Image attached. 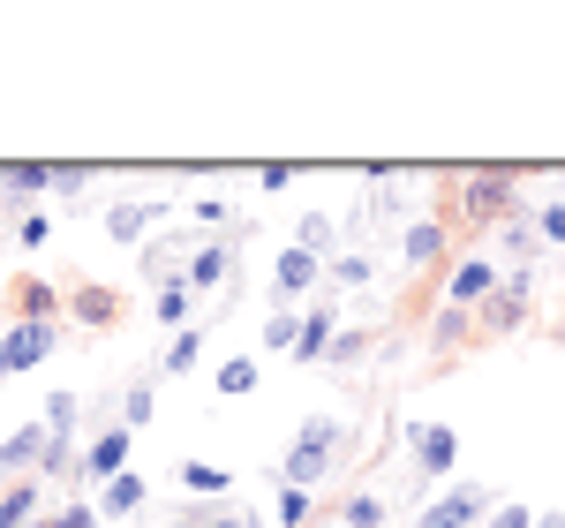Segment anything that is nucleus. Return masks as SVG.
Here are the masks:
<instances>
[{"label": "nucleus", "instance_id": "obj_20", "mask_svg": "<svg viewBox=\"0 0 565 528\" xmlns=\"http://www.w3.org/2000/svg\"><path fill=\"white\" fill-rule=\"evenodd\" d=\"M264 348H271V355H295V348H302V309H295V303H279L271 317H264Z\"/></svg>", "mask_w": 565, "mask_h": 528}, {"label": "nucleus", "instance_id": "obj_26", "mask_svg": "<svg viewBox=\"0 0 565 528\" xmlns=\"http://www.w3.org/2000/svg\"><path fill=\"white\" fill-rule=\"evenodd\" d=\"M151 317H159V325H174V332H189V279L159 287V295H151Z\"/></svg>", "mask_w": 565, "mask_h": 528}, {"label": "nucleus", "instance_id": "obj_38", "mask_svg": "<svg viewBox=\"0 0 565 528\" xmlns=\"http://www.w3.org/2000/svg\"><path fill=\"white\" fill-rule=\"evenodd\" d=\"M196 528H264L257 514H196Z\"/></svg>", "mask_w": 565, "mask_h": 528}, {"label": "nucleus", "instance_id": "obj_37", "mask_svg": "<svg viewBox=\"0 0 565 528\" xmlns=\"http://www.w3.org/2000/svg\"><path fill=\"white\" fill-rule=\"evenodd\" d=\"M535 226H543V242H551V250H565V204H551Z\"/></svg>", "mask_w": 565, "mask_h": 528}, {"label": "nucleus", "instance_id": "obj_40", "mask_svg": "<svg viewBox=\"0 0 565 528\" xmlns=\"http://www.w3.org/2000/svg\"><path fill=\"white\" fill-rule=\"evenodd\" d=\"M535 528H565V514H535Z\"/></svg>", "mask_w": 565, "mask_h": 528}, {"label": "nucleus", "instance_id": "obj_30", "mask_svg": "<svg viewBox=\"0 0 565 528\" xmlns=\"http://www.w3.org/2000/svg\"><path fill=\"white\" fill-rule=\"evenodd\" d=\"M295 242H302V250H317V257L332 264V220H324V212H309V220L295 226Z\"/></svg>", "mask_w": 565, "mask_h": 528}, {"label": "nucleus", "instance_id": "obj_41", "mask_svg": "<svg viewBox=\"0 0 565 528\" xmlns=\"http://www.w3.org/2000/svg\"><path fill=\"white\" fill-rule=\"evenodd\" d=\"M558 204H565V167H558Z\"/></svg>", "mask_w": 565, "mask_h": 528}, {"label": "nucleus", "instance_id": "obj_11", "mask_svg": "<svg viewBox=\"0 0 565 528\" xmlns=\"http://www.w3.org/2000/svg\"><path fill=\"white\" fill-rule=\"evenodd\" d=\"M399 257H407V272L445 264V257H452V226H445V220H415V226H407V242H399Z\"/></svg>", "mask_w": 565, "mask_h": 528}, {"label": "nucleus", "instance_id": "obj_43", "mask_svg": "<svg viewBox=\"0 0 565 528\" xmlns=\"http://www.w3.org/2000/svg\"><path fill=\"white\" fill-rule=\"evenodd\" d=\"M31 528H45V521H31Z\"/></svg>", "mask_w": 565, "mask_h": 528}, {"label": "nucleus", "instance_id": "obj_42", "mask_svg": "<svg viewBox=\"0 0 565 528\" xmlns=\"http://www.w3.org/2000/svg\"><path fill=\"white\" fill-rule=\"evenodd\" d=\"M174 528H196V521H174Z\"/></svg>", "mask_w": 565, "mask_h": 528}, {"label": "nucleus", "instance_id": "obj_39", "mask_svg": "<svg viewBox=\"0 0 565 528\" xmlns=\"http://www.w3.org/2000/svg\"><path fill=\"white\" fill-rule=\"evenodd\" d=\"M0 378H15V362H8V332H0Z\"/></svg>", "mask_w": 565, "mask_h": 528}, {"label": "nucleus", "instance_id": "obj_15", "mask_svg": "<svg viewBox=\"0 0 565 528\" xmlns=\"http://www.w3.org/2000/svg\"><path fill=\"white\" fill-rule=\"evenodd\" d=\"M0 181H8V197L31 212V197H45V189L61 181V159H15V167H0Z\"/></svg>", "mask_w": 565, "mask_h": 528}, {"label": "nucleus", "instance_id": "obj_33", "mask_svg": "<svg viewBox=\"0 0 565 528\" xmlns=\"http://www.w3.org/2000/svg\"><path fill=\"white\" fill-rule=\"evenodd\" d=\"M98 498H76V506H61V514H45V528H98Z\"/></svg>", "mask_w": 565, "mask_h": 528}, {"label": "nucleus", "instance_id": "obj_4", "mask_svg": "<svg viewBox=\"0 0 565 528\" xmlns=\"http://www.w3.org/2000/svg\"><path fill=\"white\" fill-rule=\"evenodd\" d=\"M498 287H505V279H498V257H460L452 272H445L437 303H445V309H482Z\"/></svg>", "mask_w": 565, "mask_h": 528}, {"label": "nucleus", "instance_id": "obj_31", "mask_svg": "<svg viewBox=\"0 0 565 528\" xmlns=\"http://www.w3.org/2000/svg\"><path fill=\"white\" fill-rule=\"evenodd\" d=\"M53 242V220L45 212H15V250H45Z\"/></svg>", "mask_w": 565, "mask_h": 528}, {"label": "nucleus", "instance_id": "obj_36", "mask_svg": "<svg viewBox=\"0 0 565 528\" xmlns=\"http://www.w3.org/2000/svg\"><path fill=\"white\" fill-rule=\"evenodd\" d=\"M490 528H535V506H521V498H505V506L490 514Z\"/></svg>", "mask_w": 565, "mask_h": 528}, {"label": "nucleus", "instance_id": "obj_12", "mask_svg": "<svg viewBox=\"0 0 565 528\" xmlns=\"http://www.w3.org/2000/svg\"><path fill=\"white\" fill-rule=\"evenodd\" d=\"M226 272H234V234H212V242H196V257H189L181 279H189V295H204V287L226 279Z\"/></svg>", "mask_w": 565, "mask_h": 528}, {"label": "nucleus", "instance_id": "obj_27", "mask_svg": "<svg viewBox=\"0 0 565 528\" xmlns=\"http://www.w3.org/2000/svg\"><path fill=\"white\" fill-rule=\"evenodd\" d=\"M340 521L348 528H377L385 521V498H377V490H348V498H340Z\"/></svg>", "mask_w": 565, "mask_h": 528}, {"label": "nucleus", "instance_id": "obj_22", "mask_svg": "<svg viewBox=\"0 0 565 528\" xmlns=\"http://www.w3.org/2000/svg\"><path fill=\"white\" fill-rule=\"evenodd\" d=\"M430 340H437V348H468V340H476V309H437Z\"/></svg>", "mask_w": 565, "mask_h": 528}, {"label": "nucleus", "instance_id": "obj_8", "mask_svg": "<svg viewBox=\"0 0 565 528\" xmlns=\"http://www.w3.org/2000/svg\"><path fill=\"white\" fill-rule=\"evenodd\" d=\"M317 279H324V257H317V250H302V242H287V250L271 257V287H279L287 303H295V295H309Z\"/></svg>", "mask_w": 565, "mask_h": 528}, {"label": "nucleus", "instance_id": "obj_9", "mask_svg": "<svg viewBox=\"0 0 565 528\" xmlns=\"http://www.w3.org/2000/svg\"><path fill=\"white\" fill-rule=\"evenodd\" d=\"M0 332H8V362H15V378L39 370L45 355H53V340H61V325H23V317H8Z\"/></svg>", "mask_w": 565, "mask_h": 528}, {"label": "nucleus", "instance_id": "obj_1", "mask_svg": "<svg viewBox=\"0 0 565 528\" xmlns=\"http://www.w3.org/2000/svg\"><path fill=\"white\" fill-rule=\"evenodd\" d=\"M452 220L460 226L521 220V167H468V175H452Z\"/></svg>", "mask_w": 565, "mask_h": 528}, {"label": "nucleus", "instance_id": "obj_32", "mask_svg": "<svg viewBox=\"0 0 565 528\" xmlns=\"http://www.w3.org/2000/svg\"><path fill=\"white\" fill-rule=\"evenodd\" d=\"M324 272H332L340 287H370V272H377V264L362 257V250H348V257H332V264H324Z\"/></svg>", "mask_w": 565, "mask_h": 528}, {"label": "nucleus", "instance_id": "obj_19", "mask_svg": "<svg viewBox=\"0 0 565 528\" xmlns=\"http://www.w3.org/2000/svg\"><path fill=\"white\" fill-rule=\"evenodd\" d=\"M39 521V476L31 484H0V528H31Z\"/></svg>", "mask_w": 565, "mask_h": 528}, {"label": "nucleus", "instance_id": "obj_28", "mask_svg": "<svg viewBox=\"0 0 565 528\" xmlns=\"http://www.w3.org/2000/svg\"><path fill=\"white\" fill-rule=\"evenodd\" d=\"M151 400H159V386H151V378H136L129 393H121V423H129V431H143V423H151Z\"/></svg>", "mask_w": 565, "mask_h": 528}, {"label": "nucleus", "instance_id": "obj_21", "mask_svg": "<svg viewBox=\"0 0 565 528\" xmlns=\"http://www.w3.org/2000/svg\"><path fill=\"white\" fill-rule=\"evenodd\" d=\"M226 484H234V476H226L218 461H181V490H189V498H226Z\"/></svg>", "mask_w": 565, "mask_h": 528}, {"label": "nucleus", "instance_id": "obj_25", "mask_svg": "<svg viewBox=\"0 0 565 528\" xmlns=\"http://www.w3.org/2000/svg\"><path fill=\"white\" fill-rule=\"evenodd\" d=\"M136 506H143V476H136V468L98 490V514H136Z\"/></svg>", "mask_w": 565, "mask_h": 528}, {"label": "nucleus", "instance_id": "obj_3", "mask_svg": "<svg viewBox=\"0 0 565 528\" xmlns=\"http://www.w3.org/2000/svg\"><path fill=\"white\" fill-rule=\"evenodd\" d=\"M527 309H535V279H527V272H505V287L476 309V340H505V332H521Z\"/></svg>", "mask_w": 565, "mask_h": 528}, {"label": "nucleus", "instance_id": "obj_14", "mask_svg": "<svg viewBox=\"0 0 565 528\" xmlns=\"http://www.w3.org/2000/svg\"><path fill=\"white\" fill-rule=\"evenodd\" d=\"M332 340H340V309L332 295H317V309H302V362H332Z\"/></svg>", "mask_w": 565, "mask_h": 528}, {"label": "nucleus", "instance_id": "obj_5", "mask_svg": "<svg viewBox=\"0 0 565 528\" xmlns=\"http://www.w3.org/2000/svg\"><path fill=\"white\" fill-rule=\"evenodd\" d=\"M129 445H136V431H129V423H114V431H98V439L84 445V461H76V476L106 490L114 476H129Z\"/></svg>", "mask_w": 565, "mask_h": 528}, {"label": "nucleus", "instance_id": "obj_29", "mask_svg": "<svg viewBox=\"0 0 565 528\" xmlns=\"http://www.w3.org/2000/svg\"><path fill=\"white\" fill-rule=\"evenodd\" d=\"M271 521H279V528H309V490L279 484V498H271Z\"/></svg>", "mask_w": 565, "mask_h": 528}, {"label": "nucleus", "instance_id": "obj_35", "mask_svg": "<svg viewBox=\"0 0 565 528\" xmlns=\"http://www.w3.org/2000/svg\"><path fill=\"white\" fill-rule=\"evenodd\" d=\"M362 355H370V332H362V325H354V332H340V340H332V362H362Z\"/></svg>", "mask_w": 565, "mask_h": 528}, {"label": "nucleus", "instance_id": "obj_10", "mask_svg": "<svg viewBox=\"0 0 565 528\" xmlns=\"http://www.w3.org/2000/svg\"><path fill=\"white\" fill-rule=\"evenodd\" d=\"M407 445H415V468H423V476H452V461H460V439H452L445 423H415Z\"/></svg>", "mask_w": 565, "mask_h": 528}, {"label": "nucleus", "instance_id": "obj_13", "mask_svg": "<svg viewBox=\"0 0 565 528\" xmlns=\"http://www.w3.org/2000/svg\"><path fill=\"white\" fill-rule=\"evenodd\" d=\"M8 303H15L23 325H61L68 295H61V287H45V279H15V287H8Z\"/></svg>", "mask_w": 565, "mask_h": 528}, {"label": "nucleus", "instance_id": "obj_7", "mask_svg": "<svg viewBox=\"0 0 565 528\" xmlns=\"http://www.w3.org/2000/svg\"><path fill=\"white\" fill-rule=\"evenodd\" d=\"M45 423H15V431H8V439H0V476H8V484H15V476H23V484H31V476H39L45 468Z\"/></svg>", "mask_w": 565, "mask_h": 528}, {"label": "nucleus", "instance_id": "obj_18", "mask_svg": "<svg viewBox=\"0 0 565 528\" xmlns=\"http://www.w3.org/2000/svg\"><path fill=\"white\" fill-rule=\"evenodd\" d=\"M498 250L513 257V272H527L535 250H543V226H535V220H505V226H498Z\"/></svg>", "mask_w": 565, "mask_h": 528}, {"label": "nucleus", "instance_id": "obj_2", "mask_svg": "<svg viewBox=\"0 0 565 528\" xmlns=\"http://www.w3.org/2000/svg\"><path fill=\"white\" fill-rule=\"evenodd\" d=\"M332 453H340V423H324V415H309L302 431H295V445H287V461H279V476L295 490H309L324 468H332Z\"/></svg>", "mask_w": 565, "mask_h": 528}, {"label": "nucleus", "instance_id": "obj_6", "mask_svg": "<svg viewBox=\"0 0 565 528\" xmlns=\"http://www.w3.org/2000/svg\"><path fill=\"white\" fill-rule=\"evenodd\" d=\"M482 514H490V490H482V484H452L445 498L423 506V521H415V528H482Z\"/></svg>", "mask_w": 565, "mask_h": 528}, {"label": "nucleus", "instance_id": "obj_24", "mask_svg": "<svg viewBox=\"0 0 565 528\" xmlns=\"http://www.w3.org/2000/svg\"><path fill=\"white\" fill-rule=\"evenodd\" d=\"M196 355H204V325L174 332V348L159 355V378H181V370H196Z\"/></svg>", "mask_w": 565, "mask_h": 528}, {"label": "nucleus", "instance_id": "obj_34", "mask_svg": "<svg viewBox=\"0 0 565 528\" xmlns=\"http://www.w3.org/2000/svg\"><path fill=\"white\" fill-rule=\"evenodd\" d=\"M295 175H302V167H287V159H271V167H257V189H264V197H279V189H295Z\"/></svg>", "mask_w": 565, "mask_h": 528}, {"label": "nucleus", "instance_id": "obj_17", "mask_svg": "<svg viewBox=\"0 0 565 528\" xmlns=\"http://www.w3.org/2000/svg\"><path fill=\"white\" fill-rule=\"evenodd\" d=\"M151 226H159V204H129V197H121V204H114V212H106V234H114V242H151Z\"/></svg>", "mask_w": 565, "mask_h": 528}, {"label": "nucleus", "instance_id": "obj_23", "mask_svg": "<svg viewBox=\"0 0 565 528\" xmlns=\"http://www.w3.org/2000/svg\"><path fill=\"white\" fill-rule=\"evenodd\" d=\"M226 400H242V393H257V355H226L218 362V378H212Z\"/></svg>", "mask_w": 565, "mask_h": 528}, {"label": "nucleus", "instance_id": "obj_16", "mask_svg": "<svg viewBox=\"0 0 565 528\" xmlns=\"http://www.w3.org/2000/svg\"><path fill=\"white\" fill-rule=\"evenodd\" d=\"M68 317H76V325H114V317H121V287H106V279L76 287V295H68Z\"/></svg>", "mask_w": 565, "mask_h": 528}]
</instances>
